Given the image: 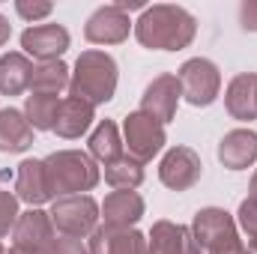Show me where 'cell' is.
<instances>
[{"label":"cell","mask_w":257,"mask_h":254,"mask_svg":"<svg viewBox=\"0 0 257 254\" xmlns=\"http://www.w3.org/2000/svg\"><path fill=\"white\" fill-rule=\"evenodd\" d=\"M135 36L144 48L153 51H183L197 36V18L186 6L156 3L147 6L135 21Z\"/></svg>","instance_id":"cell-1"},{"label":"cell","mask_w":257,"mask_h":254,"mask_svg":"<svg viewBox=\"0 0 257 254\" xmlns=\"http://www.w3.org/2000/svg\"><path fill=\"white\" fill-rule=\"evenodd\" d=\"M117 93V60L105 51H81L75 60V72L69 78V96L87 105H105Z\"/></svg>","instance_id":"cell-2"},{"label":"cell","mask_w":257,"mask_h":254,"mask_svg":"<svg viewBox=\"0 0 257 254\" xmlns=\"http://www.w3.org/2000/svg\"><path fill=\"white\" fill-rule=\"evenodd\" d=\"M42 162H45V177H48V189L54 200L93 191L102 180V171L93 162V156L81 150H57Z\"/></svg>","instance_id":"cell-3"},{"label":"cell","mask_w":257,"mask_h":254,"mask_svg":"<svg viewBox=\"0 0 257 254\" xmlns=\"http://www.w3.org/2000/svg\"><path fill=\"white\" fill-rule=\"evenodd\" d=\"M192 233L194 242L200 245V251L206 254H248L245 242L239 239L233 215L221 206L197 209L192 221Z\"/></svg>","instance_id":"cell-4"},{"label":"cell","mask_w":257,"mask_h":254,"mask_svg":"<svg viewBox=\"0 0 257 254\" xmlns=\"http://www.w3.org/2000/svg\"><path fill=\"white\" fill-rule=\"evenodd\" d=\"M51 224L60 236H72V239H84L96 230L99 224V203L90 194H69V197H57L51 203Z\"/></svg>","instance_id":"cell-5"},{"label":"cell","mask_w":257,"mask_h":254,"mask_svg":"<svg viewBox=\"0 0 257 254\" xmlns=\"http://www.w3.org/2000/svg\"><path fill=\"white\" fill-rule=\"evenodd\" d=\"M180 78V87H183V99L194 105V108H206L218 99V90H221V72L218 66L206 57H192L180 66L177 72Z\"/></svg>","instance_id":"cell-6"},{"label":"cell","mask_w":257,"mask_h":254,"mask_svg":"<svg viewBox=\"0 0 257 254\" xmlns=\"http://www.w3.org/2000/svg\"><path fill=\"white\" fill-rule=\"evenodd\" d=\"M168 135H165V126L159 120H153L150 114L144 111H132L123 123V144H126L128 156L138 159L141 165H147L153 156L162 153Z\"/></svg>","instance_id":"cell-7"},{"label":"cell","mask_w":257,"mask_h":254,"mask_svg":"<svg viewBox=\"0 0 257 254\" xmlns=\"http://www.w3.org/2000/svg\"><path fill=\"white\" fill-rule=\"evenodd\" d=\"M203 174V162L192 147H171L162 156L159 165V180L171 191H189Z\"/></svg>","instance_id":"cell-8"},{"label":"cell","mask_w":257,"mask_h":254,"mask_svg":"<svg viewBox=\"0 0 257 254\" xmlns=\"http://www.w3.org/2000/svg\"><path fill=\"white\" fill-rule=\"evenodd\" d=\"M180 99H183V87H180V78L165 72L159 78H153L141 96V111L150 114L153 120H159L162 126L171 123L177 117V108H180Z\"/></svg>","instance_id":"cell-9"},{"label":"cell","mask_w":257,"mask_h":254,"mask_svg":"<svg viewBox=\"0 0 257 254\" xmlns=\"http://www.w3.org/2000/svg\"><path fill=\"white\" fill-rule=\"evenodd\" d=\"M132 27H135V24H132V18H128L126 12H123L120 6L108 3V6H99V9L87 18L84 36H87V42H93V45H120V42L128 39V30H132Z\"/></svg>","instance_id":"cell-10"},{"label":"cell","mask_w":257,"mask_h":254,"mask_svg":"<svg viewBox=\"0 0 257 254\" xmlns=\"http://www.w3.org/2000/svg\"><path fill=\"white\" fill-rule=\"evenodd\" d=\"M72 36L63 24H36V27H27L21 33V48L24 54L36 57L39 63H48V60H60L69 48Z\"/></svg>","instance_id":"cell-11"},{"label":"cell","mask_w":257,"mask_h":254,"mask_svg":"<svg viewBox=\"0 0 257 254\" xmlns=\"http://www.w3.org/2000/svg\"><path fill=\"white\" fill-rule=\"evenodd\" d=\"M57 230L51 224V215L42 212V209H27L18 215V224L12 230V239H15V248H24V251L33 254H45L48 245L54 242Z\"/></svg>","instance_id":"cell-12"},{"label":"cell","mask_w":257,"mask_h":254,"mask_svg":"<svg viewBox=\"0 0 257 254\" xmlns=\"http://www.w3.org/2000/svg\"><path fill=\"white\" fill-rule=\"evenodd\" d=\"M147 254H203L194 242L192 227L177 224V221H156L147 236Z\"/></svg>","instance_id":"cell-13"},{"label":"cell","mask_w":257,"mask_h":254,"mask_svg":"<svg viewBox=\"0 0 257 254\" xmlns=\"http://www.w3.org/2000/svg\"><path fill=\"white\" fill-rule=\"evenodd\" d=\"M90 254H147V236L135 227H96L90 233Z\"/></svg>","instance_id":"cell-14"},{"label":"cell","mask_w":257,"mask_h":254,"mask_svg":"<svg viewBox=\"0 0 257 254\" xmlns=\"http://www.w3.org/2000/svg\"><path fill=\"white\" fill-rule=\"evenodd\" d=\"M15 197L30 203V209H39L42 203L54 200L48 189V177H45V162L39 159H27L18 165L15 171Z\"/></svg>","instance_id":"cell-15"},{"label":"cell","mask_w":257,"mask_h":254,"mask_svg":"<svg viewBox=\"0 0 257 254\" xmlns=\"http://www.w3.org/2000/svg\"><path fill=\"white\" fill-rule=\"evenodd\" d=\"M218 162L227 171H245L257 162V132L251 129H233L218 144Z\"/></svg>","instance_id":"cell-16"},{"label":"cell","mask_w":257,"mask_h":254,"mask_svg":"<svg viewBox=\"0 0 257 254\" xmlns=\"http://www.w3.org/2000/svg\"><path fill=\"white\" fill-rule=\"evenodd\" d=\"M224 108L239 123L257 120V75L254 72H242V75H236L227 84V90H224Z\"/></svg>","instance_id":"cell-17"},{"label":"cell","mask_w":257,"mask_h":254,"mask_svg":"<svg viewBox=\"0 0 257 254\" xmlns=\"http://www.w3.org/2000/svg\"><path fill=\"white\" fill-rule=\"evenodd\" d=\"M108 227H135L144 215V197L138 191H111L99 206Z\"/></svg>","instance_id":"cell-18"},{"label":"cell","mask_w":257,"mask_h":254,"mask_svg":"<svg viewBox=\"0 0 257 254\" xmlns=\"http://www.w3.org/2000/svg\"><path fill=\"white\" fill-rule=\"evenodd\" d=\"M33 147V126L24 111L3 108L0 111V153H27Z\"/></svg>","instance_id":"cell-19"},{"label":"cell","mask_w":257,"mask_h":254,"mask_svg":"<svg viewBox=\"0 0 257 254\" xmlns=\"http://www.w3.org/2000/svg\"><path fill=\"white\" fill-rule=\"evenodd\" d=\"M96 120V108L81 102V99H63L60 102V111H57V123H54V132L66 138V141H75L81 135H87L90 126Z\"/></svg>","instance_id":"cell-20"},{"label":"cell","mask_w":257,"mask_h":254,"mask_svg":"<svg viewBox=\"0 0 257 254\" xmlns=\"http://www.w3.org/2000/svg\"><path fill=\"white\" fill-rule=\"evenodd\" d=\"M30 78H33V63L27 60V54L21 51L0 54V93L3 96H21L24 90H30Z\"/></svg>","instance_id":"cell-21"},{"label":"cell","mask_w":257,"mask_h":254,"mask_svg":"<svg viewBox=\"0 0 257 254\" xmlns=\"http://www.w3.org/2000/svg\"><path fill=\"white\" fill-rule=\"evenodd\" d=\"M123 138H120V129L114 120H102L99 126L93 129V135H90V156H93V162H102V165H111V162H117L120 156H126L123 153Z\"/></svg>","instance_id":"cell-22"},{"label":"cell","mask_w":257,"mask_h":254,"mask_svg":"<svg viewBox=\"0 0 257 254\" xmlns=\"http://www.w3.org/2000/svg\"><path fill=\"white\" fill-rule=\"evenodd\" d=\"M60 96L51 93H30L24 102V117L33 126V132H54L57 123V111H60Z\"/></svg>","instance_id":"cell-23"},{"label":"cell","mask_w":257,"mask_h":254,"mask_svg":"<svg viewBox=\"0 0 257 254\" xmlns=\"http://www.w3.org/2000/svg\"><path fill=\"white\" fill-rule=\"evenodd\" d=\"M69 66L63 60H48V63L33 66V78H30V93H51L60 96V90H69Z\"/></svg>","instance_id":"cell-24"},{"label":"cell","mask_w":257,"mask_h":254,"mask_svg":"<svg viewBox=\"0 0 257 254\" xmlns=\"http://www.w3.org/2000/svg\"><path fill=\"white\" fill-rule=\"evenodd\" d=\"M105 183L117 191H135L144 183V165L132 156H120L117 162L105 165Z\"/></svg>","instance_id":"cell-25"},{"label":"cell","mask_w":257,"mask_h":254,"mask_svg":"<svg viewBox=\"0 0 257 254\" xmlns=\"http://www.w3.org/2000/svg\"><path fill=\"white\" fill-rule=\"evenodd\" d=\"M18 215H21V212H18V197H15L12 191L0 189V239L9 236V233L15 230Z\"/></svg>","instance_id":"cell-26"},{"label":"cell","mask_w":257,"mask_h":254,"mask_svg":"<svg viewBox=\"0 0 257 254\" xmlns=\"http://www.w3.org/2000/svg\"><path fill=\"white\" fill-rule=\"evenodd\" d=\"M236 221H239V227L245 230V236H257V200L245 197V200L239 203Z\"/></svg>","instance_id":"cell-27"},{"label":"cell","mask_w":257,"mask_h":254,"mask_svg":"<svg viewBox=\"0 0 257 254\" xmlns=\"http://www.w3.org/2000/svg\"><path fill=\"white\" fill-rule=\"evenodd\" d=\"M45 254H90V248L81 242V239H72V236H54V242L48 245Z\"/></svg>","instance_id":"cell-28"},{"label":"cell","mask_w":257,"mask_h":254,"mask_svg":"<svg viewBox=\"0 0 257 254\" xmlns=\"http://www.w3.org/2000/svg\"><path fill=\"white\" fill-rule=\"evenodd\" d=\"M15 12L21 18H27V21H39V18H48L54 12V6L51 3H24V0H18L15 3Z\"/></svg>","instance_id":"cell-29"},{"label":"cell","mask_w":257,"mask_h":254,"mask_svg":"<svg viewBox=\"0 0 257 254\" xmlns=\"http://www.w3.org/2000/svg\"><path fill=\"white\" fill-rule=\"evenodd\" d=\"M239 24H242V30L257 33V0H245L239 6Z\"/></svg>","instance_id":"cell-30"},{"label":"cell","mask_w":257,"mask_h":254,"mask_svg":"<svg viewBox=\"0 0 257 254\" xmlns=\"http://www.w3.org/2000/svg\"><path fill=\"white\" fill-rule=\"evenodd\" d=\"M114 6H120V9H123L126 15L132 12V9H147V6H144V0H117Z\"/></svg>","instance_id":"cell-31"},{"label":"cell","mask_w":257,"mask_h":254,"mask_svg":"<svg viewBox=\"0 0 257 254\" xmlns=\"http://www.w3.org/2000/svg\"><path fill=\"white\" fill-rule=\"evenodd\" d=\"M9 33H12V27H9V21H6V18L0 15V48H3L6 42H9Z\"/></svg>","instance_id":"cell-32"},{"label":"cell","mask_w":257,"mask_h":254,"mask_svg":"<svg viewBox=\"0 0 257 254\" xmlns=\"http://www.w3.org/2000/svg\"><path fill=\"white\" fill-rule=\"evenodd\" d=\"M248 197L257 200V171H254V177H251V186H248Z\"/></svg>","instance_id":"cell-33"},{"label":"cell","mask_w":257,"mask_h":254,"mask_svg":"<svg viewBox=\"0 0 257 254\" xmlns=\"http://www.w3.org/2000/svg\"><path fill=\"white\" fill-rule=\"evenodd\" d=\"M245 248H248V254H257V236H248V245Z\"/></svg>","instance_id":"cell-34"},{"label":"cell","mask_w":257,"mask_h":254,"mask_svg":"<svg viewBox=\"0 0 257 254\" xmlns=\"http://www.w3.org/2000/svg\"><path fill=\"white\" fill-rule=\"evenodd\" d=\"M6 254H33V251H24V248H15V245H12V248H9Z\"/></svg>","instance_id":"cell-35"},{"label":"cell","mask_w":257,"mask_h":254,"mask_svg":"<svg viewBox=\"0 0 257 254\" xmlns=\"http://www.w3.org/2000/svg\"><path fill=\"white\" fill-rule=\"evenodd\" d=\"M0 254H6V248H3V245H0Z\"/></svg>","instance_id":"cell-36"}]
</instances>
